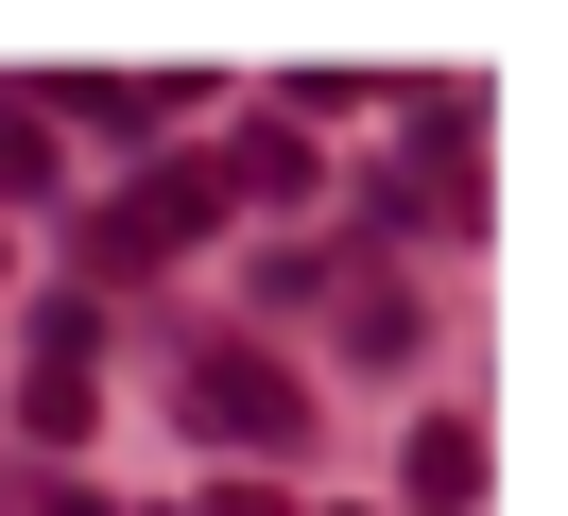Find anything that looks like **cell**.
Returning a JSON list of instances; mask_svg holds the SVG:
<instances>
[{
  "label": "cell",
  "instance_id": "cell-1",
  "mask_svg": "<svg viewBox=\"0 0 568 516\" xmlns=\"http://www.w3.org/2000/svg\"><path fill=\"white\" fill-rule=\"evenodd\" d=\"M190 413H207L224 447H293V431H311V396H293L276 362H207V378H190Z\"/></svg>",
  "mask_w": 568,
  "mask_h": 516
},
{
  "label": "cell",
  "instance_id": "cell-2",
  "mask_svg": "<svg viewBox=\"0 0 568 516\" xmlns=\"http://www.w3.org/2000/svg\"><path fill=\"white\" fill-rule=\"evenodd\" d=\"M224 190H258V206H311V138H293V121H242V138H224Z\"/></svg>",
  "mask_w": 568,
  "mask_h": 516
},
{
  "label": "cell",
  "instance_id": "cell-3",
  "mask_svg": "<svg viewBox=\"0 0 568 516\" xmlns=\"http://www.w3.org/2000/svg\"><path fill=\"white\" fill-rule=\"evenodd\" d=\"M414 499H430V516L483 499V431H465V413H430V431H414Z\"/></svg>",
  "mask_w": 568,
  "mask_h": 516
},
{
  "label": "cell",
  "instance_id": "cell-4",
  "mask_svg": "<svg viewBox=\"0 0 568 516\" xmlns=\"http://www.w3.org/2000/svg\"><path fill=\"white\" fill-rule=\"evenodd\" d=\"M52 121H87V138H139V121H155V87H121V69H52Z\"/></svg>",
  "mask_w": 568,
  "mask_h": 516
},
{
  "label": "cell",
  "instance_id": "cell-5",
  "mask_svg": "<svg viewBox=\"0 0 568 516\" xmlns=\"http://www.w3.org/2000/svg\"><path fill=\"white\" fill-rule=\"evenodd\" d=\"M36 172H52V121H36V103H0V190H36Z\"/></svg>",
  "mask_w": 568,
  "mask_h": 516
},
{
  "label": "cell",
  "instance_id": "cell-6",
  "mask_svg": "<svg viewBox=\"0 0 568 516\" xmlns=\"http://www.w3.org/2000/svg\"><path fill=\"white\" fill-rule=\"evenodd\" d=\"M70 516H104V499H70Z\"/></svg>",
  "mask_w": 568,
  "mask_h": 516
}]
</instances>
